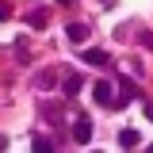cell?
Masks as SVG:
<instances>
[{"mask_svg": "<svg viewBox=\"0 0 153 153\" xmlns=\"http://www.w3.org/2000/svg\"><path fill=\"white\" fill-rule=\"evenodd\" d=\"M73 142H76V146H88V142H92V123H88L84 115L73 123Z\"/></svg>", "mask_w": 153, "mask_h": 153, "instance_id": "cell-1", "label": "cell"}, {"mask_svg": "<svg viewBox=\"0 0 153 153\" xmlns=\"http://www.w3.org/2000/svg\"><path fill=\"white\" fill-rule=\"evenodd\" d=\"M92 100H96V103H111V100H115L111 80H96V84H92Z\"/></svg>", "mask_w": 153, "mask_h": 153, "instance_id": "cell-2", "label": "cell"}, {"mask_svg": "<svg viewBox=\"0 0 153 153\" xmlns=\"http://www.w3.org/2000/svg\"><path fill=\"white\" fill-rule=\"evenodd\" d=\"M80 61H88V65H107L111 57L103 54V50H80Z\"/></svg>", "mask_w": 153, "mask_h": 153, "instance_id": "cell-3", "label": "cell"}, {"mask_svg": "<svg viewBox=\"0 0 153 153\" xmlns=\"http://www.w3.org/2000/svg\"><path fill=\"white\" fill-rule=\"evenodd\" d=\"M138 142H142L138 130H123V134H119V149H138Z\"/></svg>", "mask_w": 153, "mask_h": 153, "instance_id": "cell-4", "label": "cell"}, {"mask_svg": "<svg viewBox=\"0 0 153 153\" xmlns=\"http://www.w3.org/2000/svg\"><path fill=\"white\" fill-rule=\"evenodd\" d=\"M65 35H69V42H84V38H88V27H84V23H69Z\"/></svg>", "mask_w": 153, "mask_h": 153, "instance_id": "cell-5", "label": "cell"}, {"mask_svg": "<svg viewBox=\"0 0 153 153\" xmlns=\"http://www.w3.org/2000/svg\"><path fill=\"white\" fill-rule=\"evenodd\" d=\"M27 19H31V27H35V31H42V27H46V12H31Z\"/></svg>", "mask_w": 153, "mask_h": 153, "instance_id": "cell-6", "label": "cell"}, {"mask_svg": "<svg viewBox=\"0 0 153 153\" xmlns=\"http://www.w3.org/2000/svg\"><path fill=\"white\" fill-rule=\"evenodd\" d=\"M80 92V80H76V76H65V96H76Z\"/></svg>", "mask_w": 153, "mask_h": 153, "instance_id": "cell-7", "label": "cell"}, {"mask_svg": "<svg viewBox=\"0 0 153 153\" xmlns=\"http://www.w3.org/2000/svg\"><path fill=\"white\" fill-rule=\"evenodd\" d=\"M35 149H38V153H50V149H54V142H50V138H38Z\"/></svg>", "mask_w": 153, "mask_h": 153, "instance_id": "cell-8", "label": "cell"}, {"mask_svg": "<svg viewBox=\"0 0 153 153\" xmlns=\"http://www.w3.org/2000/svg\"><path fill=\"white\" fill-rule=\"evenodd\" d=\"M142 115H146V119L153 123V100H146V103H142Z\"/></svg>", "mask_w": 153, "mask_h": 153, "instance_id": "cell-9", "label": "cell"}, {"mask_svg": "<svg viewBox=\"0 0 153 153\" xmlns=\"http://www.w3.org/2000/svg\"><path fill=\"white\" fill-rule=\"evenodd\" d=\"M142 46H146V50H153V35H149V31L142 35Z\"/></svg>", "mask_w": 153, "mask_h": 153, "instance_id": "cell-10", "label": "cell"}, {"mask_svg": "<svg viewBox=\"0 0 153 153\" xmlns=\"http://www.w3.org/2000/svg\"><path fill=\"white\" fill-rule=\"evenodd\" d=\"M0 19H8V8H4V4H0Z\"/></svg>", "mask_w": 153, "mask_h": 153, "instance_id": "cell-11", "label": "cell"}]
</instances>
